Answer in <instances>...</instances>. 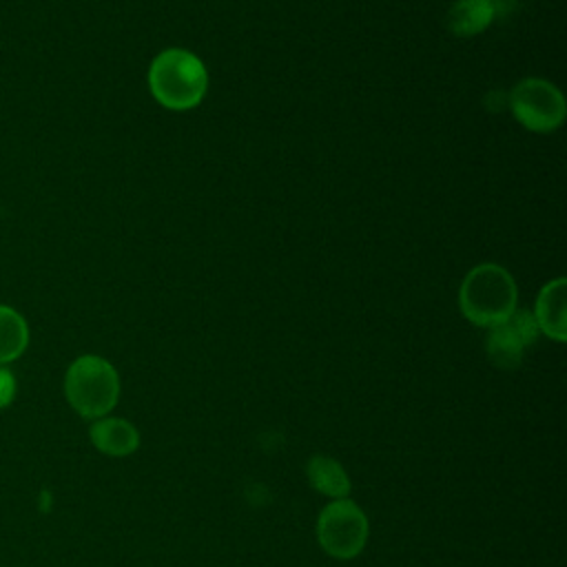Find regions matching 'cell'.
Segmentation results:
<instances>
[{"label":"cell","mask_w":567,"mask_h":567,"mask_svg":"<svg viewBox=\"0 0 567 567\" xmlns=\"http://www.w3.org/2000/svg\"><path fill=\"white\" fill-rule=\"evenodd\" d=\"M512 115L532 133L556 131L567 113L563 93L543 78L520 80L507 95Z\"/></svg>","instance_id":"5b68a950"},{"label":"cell","mask_w":567,"mask_h":567,"mask_svg":"<svg viewBox=\"0 0 567 567\" xmlns=\"http://www.w3.org/2000/svg\"><path fill=\"white\" fill-rule=\"evenodd\" d=\"M567 281L563 277L545 284L536 297V308H534V319L538 323V330L547 334L554 341H565L567 339Z\"/></svg>","instance_id":"52a82bcc"},{"label":"cell","mask_w":567,"mask_h":567,"mask_svg":"<svg viewBox=\"0 0 567 567\" xmlns=\"http://www.w3.org/2000/svg\"><path fill=\"white\" fill-rule=\"evenodd\" d=\"M29 346L27 319L11 306L0 303V365L18 361Z\"/></svg>","instance_id":"8fae6325"},{"label":"cell","mask_w":567,"mask_h":567,"mask_svg":"<svg viewBox=\"0 0 567 567\" xmlns=\"http://www.w3.org/2000/svg\"><path fill=\"white\" fill-rule=\"evenodd\" d=\"M16 394H18L16 374L7 365H0V410L9 408L16 401Z\"/></svg>","instance_id":"7c38bea8"},{"label":"cell","mask_w":567,"mask_h":567,"mask_svg":"<svg viewBox=\"0 0 567 567\" xmlns=\"http://www.w3.org/2000/svg\"><path fill=\"white\" fill-rule=\"evenodd\" d=\"M64 396L82 419H102L117 405L120 374L104 357L82 354L64 372Z\"/></svg>","instance_id":"3957f363"},{"label":"cell","mask_w":567,"mask_h":567,"mask_svg":"<svg viewBox=\"0 0 567 567\" xmlns=\"http://www.w3.org/2000/svg\"><path fill=\"white\" fill-rule=\"evenodd\" d=\"M306 474L308 481L312 485V489H317L323 496H330L332 501L337 498H348L350 494V478L346 474V470L341 467L339 461H334L332 456H312L306 465Z\"/></svg>","instance_id":"30bf717a"},{"label":"cell","mask_w":567,"mask_h":567,"mask_svg":"<svg viewBox=\"0 0 567 567\" xmlns=\"http://www.w3.org/2000/svg\"><path fill=\"white\" fill-rule=\"evenodd\" d=\"M494 0H454L447 9L445 24L458 38H470L485 31L496 18Z\"/></svg>","instance_id":"9c48e42d"},{"label":"cell","mask_w":567,"mask_h":567,"mask_svg":"<svg viewBox=\"0 0 567 567\" xmlns=\"http://www.w3.org/2000/svg\"><path fill=\"white\" fill-rule=\"evenodd\" d=\"M368 516L350 498H337L328 503L317 518V540L321 549L341 560L361 554L368 540Z\"/></svg>","instance_id":"277c9868"},{"label":"cell","mask_w":567,"mask_h":567,"mask_svg":"<svg viewBox=\"0 0 567 567\" xmlns=\"http://www.w3.org/2000/svg\"><path fill=\"white\" fill-rule=\"evenodd\" d=\"M540 330L529 310H514L507 319L489 328L485 350L496 368L512 370L523 361L527 346L536 343Z\"/></svg>","instance_id":"8992f818"},{"label":"cell","mask_w":567,"mask_h":567,"mask_svg":"<svg viewBox=\"0 0 567 567\" xmlns=\"http://www.w3.org/2000/svg\"><path fill=\"white\" fill-rule=\"evenodd\" d=\"M148 89L153 97L171 111L197 106L208 89L204 62L186 49H166L151 62Z\"/></svg>","instance_id":"6da1fadb"},{"label":"cell","mask_w":567,"mask_h":567,"mask_svg":"<svg viewBox=\"0 0 567 567\" xmlns=\"http://www.w3.org/2000/svg\"><path fill=\"white\" fill-rule=\"evenodd\" d=\"M89 439L93 447L106 456H128L140 447L137 427L117 416L95 419L89 427Z\"/></svg>","instance_id":"ba28073f"},{"label":"cell","mask_w":567,"mask_h":567,"mask_svg":"<svg viewBox=\"0 0 567 567\" xmlns=\"http://www.w3.org/2000/svg\"><path fill=\"white\" fill-rule=\"evenodd\" d=\"M516 299L514 277L496 264L472 268L458 290L461 312L481 328H492L507 319L516 310Z\"/></svg>","instance_id":"7a4b0ae2"}]
</instances>
